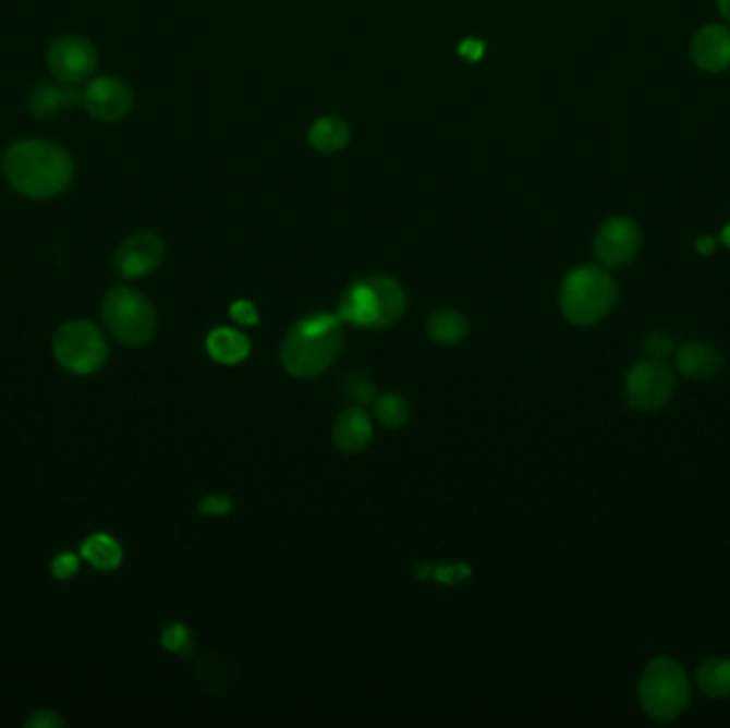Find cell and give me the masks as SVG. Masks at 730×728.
Listing matches in <instances>:
<instances>
[{
	"mask_svg": "<svg viewBox=\"0 0 730 728\" xmlns=\"http://www.w3.org/2000/svg\"><path fill=\"white\" fill-rule=\"evenodd\" d=\"M374 416L380 425L389 427V429H400L409 423L411 418V404L404 396L400 393H382L376 396L374 402Z\"/></svg>",
	"mask_w": 730,
	"mask_h": 728,
	"instance_id": "24",
	"label": "cell"
},
{
	"mask_svg": "<svg viewBox=\"0 0 730 728\" xmlns=\"http://www.w3.org/2000/svg\"><path fill=\"white\" fill-rule=\"evenodd\" d=\"M28 727L37 728H58L62 727V718L52 712V709H39L31 716L28 720Z\"/></svg>",
	"mask_w": 730,
	"mask_h": 728,
	"instance_id": "32",
	"label": "cell"
},
{
	"mask_svg": "<svg viewBox=\"0 0 730 728\" xmlns=\"http://www.w3.org/2000/svg\"><path fill=\"white\" fill-rule=\"evenodd\" d=\"M618 300V284L596 265H579L562 282L560 308L569 323L576 327H589L600 323L613 311Z\"/></svg>",
	"mask_w": 730,
	"mask_h": 728,
	"instance_id": "3",
	"label": "cell"
},
{
	"mask_svg": "<svg viewBox=\"0 0 730 728\" xmlns=\"http://www.w3.org/2000/svg\"><path fill=\"white\" fill-rule=\"evenodd\" d=\"M678 387L676 369L667 360H645L628 372L624 393L630 409L654 413L665 409Z\"/></svg>",
	"mask_w": 730,
	"mask_h": 728,
	"instance_id": "7",
	"label": "cell"
},
{
	"mask_svg": "<svg viewBox=\"0 0 730 728\" xmlns=\"http://www.w3.org/2000/svg\"><path fill=\"white\" fill-rule=\"evenodd\" d=\"M199 511L209 518H222L231 511V500L222 494H211L199 502Z\"/></svg>",
	"mask_w": 730,
	"mask_h": 728,
	"instance_id": "30",
	"label": "cell"
},
{
	"mask_svg": "<svg viewBox=\"0 0 730 728\" xmlns=\"http://www.w3.org/2000/svg\"><path fill=\"white\" fill-rule=\"evenodd\" d=\"M696 683H698L701 692L709 699H729L730 658H725V656L707 658L696 669Z\"/></svg>",
	"mask_w": 730,
	"mask_h": 728,
	"instance_id": "23",
	"label": "cell"
},
{
	"mask_svg": "<svg viewBox=\"0 0 730 728\" xmlns=\"http://www.w3.org/2000/svg\"><path fill=\"white\" fill-rule=\"evenodd\" d=\"M165 259V244L153 231H139L126 238L115 251L113 267L126 280L144 278L157 271Z\"/></svg>",
	"mask_w": 730,
	"mask_h": 728,
	"instance_id": "11",
	"label": "cell"
},
{
	"mask_svg": "<svg viewBox=\"0 0 730 728\" xmlns=\"http://www.w3.org/2000/svg\"><path fill=\"white\" fill-rule=\"evenodd\" d=\"M458 52H460V56H462L464 60L476 62V60H480V56L485 53V44L478 41V39H466V41L460 46Z\"/></svg>",
	"mask_w": 730,
	"mask_h": 728,
	"instance_id": "33",
	"label": "cell"
},
{
	"mask_svg": "<svg viewBox=\"0 0 730 728\" xmlns=\"http://www.w3.org/2000/svg\"><path fill=\"white\" fill-rule=\"evenodd\" d=\"M641 248V231L634 220L616 216L609 218L596 233L594 255L605 267H624Z\"/></svg>",
	"mask_w": 730,
	"mask_h": 728,
	"instance_id": "10",
	"label": "cell"
},
{
	"mask_svg": "<svg viewBox=\"0 0 730 728\" xmlns=\"http://www.w3.org/2000/svg\"><path fill=\"white\" fill-rule=\"evenodd\" d=\"M82 105V93L71 88V84H41L28 99V107L31 113L48 120V118H56L66 109H73Z\"/></svg>",
	"mask_w": 730,
	"mask_h": 728,
	"instance_id": "17",
	"label": "cell"
},
{
	"mask_svg": "<svg viewBox=\"0 0 730 728\" xmlns=\"http://www.w3.org/2000/svg\"><path fill=\"white\" fill-rule=\"evenodd\" d=\"M101 318L107 331L126 347L148 344L157 329V313L150 300L122 284L105 295Z\"/></svg>",
	"mask_w": 730,
	"mask_h": 728,
	"instance_id": "5",
	"label": "cell"
},
{
	"mask_svg": "<svg viewBox=\"0 0 730 728\" xmlns=\"http://www.w3.org/2000/svg\"><path fill=\"white\" fill-rule=\"evenodd\" d=\"M643 351L652 357V360H667L669 355L676 353L673 349V340L662 333V331H652L645 336L643 340Z\"/></svg>",
	"mask_w": 730,
	"mask_h": 728,
	"instance_id": "27",
	"label": "cell"
},
{
	"mask_svg": "<svg viewBox=\"0 0 730 728\" xmlns=\"http://www.w3.org/2000/svg\"><path fill=\"white\" fill-rule=\"evenodd\" d=\"M97 64L99 56L95 46L80 35H62L48 50V66L62 84H82L97 71Z\"/></svg>",
	"mask_w": 730,
	"mask_h": 728,
	"instance_id": "8",
	"label": "cell"
},
{
	"mask_svg": "<svg viewBox=\"0 0 730 728\" xmlns=\"http://www.w3.org/2000/svg\"><path fill=\"white\" fill-rule=\"evenodd\" d=\"M696 248L701 251V253H705V255H709L714 248H716V240L714 238H703V240H698V244H696Z\"/></svg>",
	"mask_w": 730,
	"mask_h": 728,
	"instance_id": "34",
	"label": "cell"
},
{
	"mask_svg": "<svg viewBox=\"0 0 730 728\" xmlns=\"http://www.w3.org/2000/svg\"><path fill=\"white\" fill-rule=\"evenodd\" d=\"M374 438L372 418L364 407H349L333 423V442L346 456H357Z\"/></svg>",
	"mask_w": 730,
	"mask_h": 728,
	"instance_id": "14",
	"label": "cell"
},
{
	"mask_svg": "<svg viewBox=\"0 0 730 728\" xmlns=\"http://www.w3.org/2000/svg\"><path fill=\"white\" fill-rule=\"evenodd\" d=\"M162 647L178 656H193L195 636L186 624H171L162 630Z\"/></svg>",
	"mask_w": 730,
	"mask_h": 728,
	"instance_id": "25",
	"label": "cell"
},
{
	"mask_svg": "<svg viewBox=\"0 0 730 728\" xmlns=\"http://www.w3.org/2000/svg\"><path fill=\"white\" fill-rule=\"evenodd\" d=\"M344 393L360 407L372 404L376 398V387L374 383L364 376V374H353L349 376V383L344 385Z\"/></svg>",
	"mask_w": 730,
	"mask_h": 728,
	"instance_id": "26",
	"label": "cell"
},
{
	"mask_svg": "<svg viewBox=\"0 0 730 728\" xmlns=\"http://www.w3.org/2000/svg\"><path fill=\"white\" fill-rule=\"evenodd\" d=\"M351 139V129L342 118L336 116H323L314 122L308 131V142L314 150L323 155L340 153Z\"/></svg>",
	"mask_w": 730,
	"mask_h": 728,
	"instance_id": "20",
	"label": "cell"
},
{
	"mask_svg": "<svg viewBox=\"0 0 730 728\" xmlns=\"http://www.w3.org/2000/svg\"><path fill=\"white\" fill-rule=\"evenodd\" d=\"M133 101L131 86L113 75H101L82 90V107L90 118L105 124L122 122L133 109Z\"/></svg>",
	"mask_w": 730,
	"mask_h": 728,
	"instance_id": "9",
	"label": "cell"
},
{
	"mask_svg": "<svg viewBox=\"0 0 730 728\" xmlns=\"http://www.w3.org/2000/svg\"><path fill=\"white\" fill-rule=\"evenodd\" d=\"M692 60L707 73H722L730 66V31L711 24L696 33L692 41Z\"/></svg>",
	"mask_w": 730,
	"mask_h": 728,
	"instance_id": "13",
	"label": "cell"
},
{
	"mask_svg": "<svg viewBox=\"0 0 730 728\" xmlns=\"http://www.w3.org/2000/svg\"><path fill=\"white\" fill-rule=\"evenodd\" d=\"M82 558L99 571H115L122 565V547L109 534H93L82 545Z\"/></svg>",
	"mask_w": 730,
	"mask_h": 728,
	"instance_id": "22",
	"label": "cell"
},
{
	"mask_svg": "<svg viewBox=\"0 0 730 728\" xmlns=\"http://www.w3.org/2000/svg\"><path fill=\"white\" fill-rule=\"evenodd\" d=\"M722 242L730 248V225H727V229L722 231Z\"/></svg>",
	"mask_w": 730,
	"mask_h": 728,
	"instance_id": "36",
	"label": "cell"
},
{
	"mask_svg": "<svg viewBox=\"0 0 730 728\" xmlns=\"http://www.w3.org/2000/svg\"><path fill=\"white\" fill-rule=\"evenodd\" d=\"M425 567L431 571L429 579H436V581H442V583H455V581H462V579L470 577V569L464 565H447V567L425 565Z\"/></svg>",
	"mask_w": 730,
	"mask_h": 728,
	"instance_id": "29",
	"label": "cell"
},
{
	"mask_svg": "<svg viewBox=\"0 0 730 728\" xmlns=\"http://www.w3.org/2000/svg\"><path fill=\"white\" fill-rule=\"evenodd\" d=\"M365 280L372 287L380 306V329H389L400 323L409 304L402 282L391 276H367Z\"/></svg>",
	"mask_w": 730,
	"mask_h": 728,
	"instance_id": "16",
	"label": "cell"
},
{
	"mask_svg": "<svg viewBox=\"0 0 730 728\" xmlns=\"http://www.w3.org/2000/svg\"><path fill=\"white\" fill-rule=\"evenodd\" d=\"M673 355H676L678 372L692 380H709L725 365L722 353L714 344H707V342L681 344Z\"/></svg>",
	"mask_w": 730,
	"mask_h": 728,
	"instance_id": "15",
	"label": "cell"
},
{
	"mask_svg": "<svg viewBox=\"0 0 730 728\" xmlns=\"http://www.w3.org/2000/svg\"><path fill=\"white\" fill-rule=\"evenodd\" d=\"M2 171L15 193L28 199H52L66 191L75 167L69 153L58 144L24 139L4 153Z\"/></svg>",
	"mask_w": 730,
	"mask_h": 728,
	"instance_id": "1",
	"label": "cell"
},
{
	"mask_svg": "<svg viewBox=\"0 0 730 728\" xmlns=\"http://www.w3.org/2000/svg\"><path fill=\"white\" fill-rule=\"evenodd\" d=\"M229 314L233 316V320H238L240 325H257L259 323V311L253 302L248 300H238L231 308Z\"/></svg>",
	"mask_w": 730,
	"mask_h": 728,
	"instance_id": "31",
	"label": "cell"
},
{
	"mask_svg": "<svg viewBox=\"0 0 730 728\" xmlns=\"http://www.w3.org/2000/svg\"><path fill=\"white\" fill-rule=\"evenodd\" d=\"M77 571H80V558L75 554L66 551V554H58L53 558L52 572L56 579H62V581L71 579V577L77 574Z\"/></svg>",
	"mask_w": 730,
	"mask_h": 728,
	"instance_id": "28",
	"label": "cell"
},
{
	"mask_svg": "<svg viewBox=\"0 0 730 728\" xmlns=\"http://www.w3.org/2000/svg\"><path fill=\"white\" fill-rule=\"evenodd\" d=\"M470 323L466 314L455 308L436 311L427 318V336L442 347H455L469 338Z\"/></svg>",
	"mask_w": 730,
	"mask_h": 728,
	"instance_id": "19",
	"label": "cell"
},
{
	"mask_svg": "<svg viewBox=\"0 0 730 728\" xmlns=\"http://www.w3.org/2000/svg\"><path fill=\"white\" fill-rule=\"evenodd\" d=\"M206 347L209 357L222 365L240 364L251 355V340L229 327H216L214 331H209Z\"/></svg>",
	"mask_w": 730,
	"mask_h": 728,
	"instance_id": "18",
	"label": "cell"
},
{
	"mask_svg": "<svg viewBox=\"0 0 730 728\" xmlns=\"http://www.w3.org/2000/svg\"><path fill=\"white\" fill-rule=\"evenodd\" d=\"M718 9H720L722 17L730 22V0H718Z\"/></svg>",
	"mask_w": 730,
	"mask_h": 728,
	"instance_id": "35",
	"label": "cell"
},
{
	"mask_svg": "<svg viewBox=\"0 0 730 728\" xmlns=\"http://www.w3.org/2000/svg\"><path fill=\"white\" fill-rule=\"evenodd\" d=\"M338 318L357 329L380 331V306L365 278L353 282L342 293L338 304Z\"/></svg>",
	"mask_w": 730,
	"mask_h": 728,
	"instance_id": "12",
	"label": "cell"
},
{
	"mask_svg": "<svg viewBox=\"0 0 730 728\" xmlns=\"http://www.w3.org/2000/svg\"><path fill=\"white\" fill-rule=\"evenodd\" d=\"M344 323L338 314H308L287 331L280 362L293 378H316L336 364L344 349Z\"/></svg>",
	"mask_w": 730,
	"mask_h": 728,
	"instance_id": "2",
	"label": "cell"
},
{
	"mask_svg": "<svg viewBox=\"0 0 730 728\" xmlns=\"http://www.w3.org/2000/svg\"><path fill=\"white\" fill-rule=\"evenodd\" d=\"M197 679L208 690L209 694H224L235 683L238 671H235V665L229 656L211 654L199 665Z\"/></svg>",
	"mask_w": 730,
	"mask_h": 728,
	"instance_id": "21",
	"label": "cell"
},
{
	"mask_svg": "<svg viewBox=\"0 0 730 728\" xmlns=\"http://www.w3.org/2000/svg\"><path fill=\"white\" fill-rule=\"evenodd\" d=\"M692 696L685 669L673 658H656L638 681V699L645 714L658 723L679 718Z\"/></svg>",
	"mask_w": 730,
	"mask_h": 728,
	"instance_id": "4",
	"label": "cell"
},
{
	"mask_svg": "<svg viewBox=\"0 0 730 728\" xmlns=\"http://www.w3.org/2000/svg\"><path fill=\"white\" fill-rule=\"evenodd\" d=\"M53 355L64 369L88 376L104 367L109 347L104 331L90 320L64 323L53 338Z\"/></svg>",
	"mask_w": 730,
	"mask_h": 728,
	"instance_id": "6",
	"label": "cell"
}]
</instances>
